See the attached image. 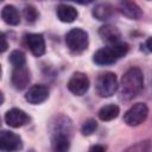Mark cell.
<instances>
[{
	"label": "cell",
	"instance_id": "1",
	"mask_svg": "<svg viewBox=\"0 0 152 152\" xmlns=\"http://www.w3.org/2000/svg\"><path fill=\"white\" fill-rule=\"evenodd\" d=\"M142 87H144V77L141 70L137 66L128 69L124 74L118 88L120 99L124 101H129L134 99L142 90Z\"/></svg>",
	"mask_w": 152,
	"mask_h": 152
},
{
	"label": "cell",
	"instance_id": "2",
	"mask_svg": "<svg viewBox=\"0 0 152 152\" xmlns=\"http://www.w3.org/2000/svg\"><path fill=\"white\" fill-rule=\"evenodd\" d=\"M71 138V121L69 118L61 115L56 119L51 132V145L53 152H68Z\"/></svg>",
	"mask_w": 152,
	"mask_h": 152
},
{
	"label": "cell",
	"instance_id": "3",
	"mask_svg": "<svg viewBox=\"0 0 152 152\" xmlns=\"http://www.w3.org/2000/svg\"><path fill=\"white\" fill-rule=\"evenodd\" d=\"M127 52H128V45L126 43L120 42L118 44L107 45L97 50L93 56V61L97 65H109L122 58Z\"/></svg>",
	"mask_w": 152,
	"mask_h": 152
},
{
	"label": "cell",
	"instance_id": "4",
	"mask_svg": "<svg viewBox=\"0 0 152 152\" xmlns=\"http://www.w3.org/2000/svg\"><path fill=\"white\" fill-rule=\"evenodd\" d=\"M65 44L71 52L81 53L88 48V33L80 27H74L65 34Z\"/></svg>",
	"mask_w": 152,
	"mask_h": 152
},
{
	"label": "cell",
	"instance_id": "5",
	"mask_svg": "<svg viewBox=\"0 0 152 152\" xmlns=\"http://www.w3.org/2000/svg\"><path fill=\"white\" fill-rule=\"evenodd\" d=\"M118 88H119V83H118L116 75L110 71L101 74L97 77L96 83H95L96 94L101 97H109L114 95Z\"/></svg>",
	"mask_w": 152,
	"mask_h": 152
},
{
	"label": "cell",
	"instance_id": "6",
	"mask_svg": "<svg viewBox=\"0 0 152 152\" xmlns=\"http://www.w3.org/2000/svg\"><path fill=\"white\" fill-rule=\"evenodd\" d=\"M148 115V108L145 103L138 102L133 104L125 114H124V121L128 126H139L142 124Z\"/></svg>",
	"mask_w": 152,
	"mask_h": 152
},
{
	"label": "cell",
	"instance_id": "7",
	"mask_svg": "<svg viewBox=\"0 0 152 152\" xmlns=\"http://www.w3.org/2000/svg\"><path fill=\"white\" fill-rule=\"evenodd\" d=\"M23 147L21 138L11 131H1L0 150L1 152H17Z\"/></svg>",
	"mask_w": 152,
	"mask_h": 152
},
{
	"label": "cell",
	"instance_id": "8",
	"mask_svg": "<svg viewBox=\"0 0 152 152\" xmlns=\"http://www.w3.org/2000/svg\"><path fill=\"white\" fill-rule=\"evenodd\" d=\"M68 89L76 96L84 95L89 89V80L83 72H75L68 81Z\"/></svg>",
	"mask_w": 152,
	"mask_h": 152
},
{
	"label": "cell",
	"instance_id": "9",
	"mask_svg": "<svg viewBox=\"0 0 152 152\" xmlns=\"http://www.w3.org/2000/svg\"><path fill=\"white\" fill-rule=\"evenodd\" d=\"M31 77H30V70L26 65L23 66H18V68H13L12 71V77H11V82L12 86L17 89V90H23L27 87L28 82H30Z\"/></svg>",
	"mask_w": 152,
	"mask_h": 152
},
{
	"label": "cell",
	"instance_id": "10",
	"mask_svg": "<svg viewBox=\"0 0 152 152\" xmlns=\"http://www.w3.org/2000/svg\"><path fill=\"white\" fill-rule=\"evenodd\" d=\"M28 120H30L28 115L19 108H12L7 110L5 114V122L13 128H19L24 126L25 124L28 122Z\"/></svg>",
	"mask_w": 152,
	"mask_h": 152
},
{
	"label": "cell",
	"instance_id": "11",
	"mask_svg": "<svg viewBox=\"0 0 152 152\" xmlns=\"http://www.w3.org/2000/svg\"><path fill=\"white\" fill-rule=\"evenodd\" d=\"M49 97V89L43 84H34L25 94V99L31 104H39Z\"/></svg>",
	"mask_w": 152,
	"mask_h": 152
},
{
	"label": "cell",
	"instance_id": "12",
	"mask_svg": "<svg viewBox=\"0 0 152 152\" xmlns=\"http://www.w3.org/2000/svg\"><path fill=\"white\" fill-rule=\"evenodd\" d=\"M25 43L30 51L36 56H43L45 53V40L39 33H28L25 36Z\"/></svg>",
	"mask_w": 152,
	"mask_h": 152
},
{
	"label": "cell",
	"instance_id": "13",
	"mask_svg": "<svg viewBox=\"0 0 152 152\" xmlns=\"http://www.w3.org/2000/svg\"><path fill=\"white\" fill-rule=\"evenodd\" d=\"M99 34L101 37V39L103 42H106L108 45H112V44H118L120 43V38H121V33L119 31V28L114 25H110V24H107V25H103L100 27L99 30Z\"/></svg>",
	"mask_w": 152,
	"mask_h": 152
},
{
	"label": "cell",
	"instance_id": "14",
	"mask_svg": "<svg viewBox=\"0 0 152 152\" xmlns=\"http://www.w3.org/2000/svg\"><path fill=\"white\" fill-rule=\"evenodd\" d=\"M119 11L127 18L134 20L140 19L142 15V11L139 7V5L133 1H121L119 4Z\"/></svg>",
	"mask_w": 152,
	"mask_h": 152
},
{
	"label": "cell",
	"instance_id": "15",
	"mask_svg": "<svg viewBox=\"0 0 152 152\" xmlns=\"http://www.w3.org/2000/svg\"><path fill=\"white\" fill-rule=\"evenodd\" d=\"M78 15L77 10L68 4H61L57 7V17L62 23H72Z\"/></svg>",
	"mask_w": 152,
	"mask_h": 152
},
{
	"label": "cell",
	"instance_id": "16",
	"mask_svg": "<svg viewBox=\"0 0 152 152\" xmlns=\"http://www.w3.org/2000/svg\"><path fill=\"white\" fill-rule=\"evenodd\" d=\"M1 18L8 25H18L20 23V14L12 5H6L1 10Z\"/></svg>",
	"mask_w": 152,
	"mask_h": 152
},
{
	"label": "cell",
	"instance_id": "17",
	"mask_svg": "<svg viewBox=\"0 0 152 152\" xmlns=\"http://www.w3.org/2000/svg\"><path fill=\"white\" fill-rule=\"evenodd\" d=\"M119 112H120V109H119V107H118L116 104H114V103H108V104L103 106V107L99 110L97 115H99V118H100L102 121H110V120L115 119V118L119 115Z\"/></svg>",
	"mask_w": 152,
	"mask_h": 152
},
{
	"label": "cell",
	"instance_id": "18",
	"mask_svg": "<svg viewBox=\"0 0 152 152\" xmlns=\"http://www.w3.org/2000/svg\"><path fill=\"white\" fill-rule=\"evenodd\" d=\"M113 14V7L109 4H99L93 8V15L97 20H107Z\"/></svg>",
	"mask_w": 152,
	"mask_h": 152
},
{
	"label": "cell",
	"instance_id": "19",
	"mask_svg": "<svg viewBox=\"0 0 152 152\" xmlns=\"http://www.w3.org/2000/svg\"><path fill=\"white\" fill-rule=\"evenodd\" d=\"M10 63L13 65V68H18V66H23L26 65V57L25 53L20 50H14L11 52L10 58H8Z\"/></svg>",
	"mask_w": 152,
	"mask_h": 152
},
{
	"label": "cell",
	"instance_id": "20",
	"mask_svg": "<svg viewBox=\"0 0 152 152\" xmlns=\"http://www.w3.org/2000/svg\"><path fill=\"white\" fill-rule=\"evenodd\" d=\"M96 128H97V122L94 119H88L83 122V125L81 127V132L83 135H90L95 132Z\"/></svg>",
	"mask_w": 152,
	"mask_h": 152
},
{
	"label": "cell",
	"instance_id": "21",
	"mask_svg": "<svg viewBox=\"0 0 152 152\" xmlns=\"http://www.w3.org/2000/svg\"><path fill=\"white\" fill-rule=\"evenodd\" d=\"M24 17L27 23H33L38 18V12L32 5H28V6H25L24 8Z\"/></svg>",
	"mask_w": 152,
	"mask_h": 152
},
{
	"label": "cell",
	"instance_id": "22",
	"mask_svg": "<svg viewBox=\"0 0 152 152\" xmlns=\"http://www.w3.org/2000/svg\"><path fill=\"white\" fill-rule=\"evenodd\" d=\"M124 152H148V141H140L137 142L128 148H126Z\"/></svg>",
	"mask_w": 152,
	"mask_h": 152
},
{
	"label": "cell",
	"instance_id": "23",
	"mask_svg": "<svg viewBox=\"0 0 152 152\" xmlns=\"http://www.w3.org/2000/svg\"><path fill=\"white\" fill-rule=\"evenodd\" d=\"M144 49L146 51H148V52H152V36L146 39V42L144 44Z\"/></svg>",
	"mask_w": 152,
	"mask_h": 152
},
{
	"label": "cell",
	"instance_id": "24",
	"mask_svg": "<svg viewBox=\"0 0 152 152\" xmlns=\"http://www.w3.org/2000/svg\"><path fill=\"white\" fill-rule=\"evenodd\" d=\"M89 152H106V148L102 145H94L90 147Z\"/></svg>",
	"mask_w": 152,
	"mask_h": 152
},
{
	"label": "cell",
	"instance_id": "25",
	"mask_svg": "<svg viewBox=\"0 0 152 152\" xmlns=\"http://www.w3.org/2000/svg\"><path fill=\"white\" fill-rule=\"evenodd\" d=\"M1 52H5L6 50H7V48H8V44H7V40H6V37H5V34L4 33H1Z\"/></svg>",
	"mask_w": 152,
	"mask_h": 152
},
{
	"label": "cell",
	"instance_id": "26",
	"mask_svg": "<svg viewBox=\"0 0 152 152\" xmlns=\"http://www.w3.org/2000/svg\"><path fill=\"white\" fill-rule=\"evenodd\" d=\"M150 89H151V91H152V74H151V76H150Z\"/></svg>",
	"mask_w": 152,
	"mask_h": 152
}]
</instances>
